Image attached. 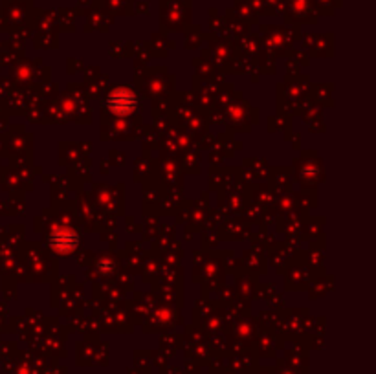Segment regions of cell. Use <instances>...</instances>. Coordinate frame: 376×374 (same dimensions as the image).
Here are the masks:
<instances>
[{
  "label": "cell",
  "instance_id": "cell-1",
  "mask_svg": "<svg viewBox=\"0 0 376 374\" xmlns=\"http://www.w3.org/2000/svg\"><path fill=\"white\" fill-rule=\"evenodd\" d=\"M134 105H136V101H134L133 96L127 92L114 94V96H112V99H110V107H112V109H114L116 112H119V114L130 112Z\"/></svg>",
  "mask_w": 376,
  "mask_h": 374
}]
</instances>
